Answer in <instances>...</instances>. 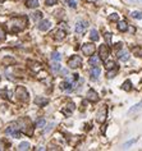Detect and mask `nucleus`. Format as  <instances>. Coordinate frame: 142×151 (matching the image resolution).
Segmentation results:
<instances>
[{"label": "nucleus", "mask_w": 142, "mask_h": 151, "mask_svg": "<svg viewBox=\"0 0 142 151\" xmlns=\"http://www.w3.org/2000/svg\"><path fill=\"white\" fill-rule=\"evenodd\" d=\"M105 68H106V69H113V68H117V64H115V63H114V62H106L105 63Z\"/></svg>", "instance_id": "nucleus-28"}, {"label": "nucleus", "mask_w": 142, "mask_h": 151, "mask_svg": "<svg viewBox=\"0 0 142 151\" xmlns=\"http://www.w3.org/2000/svg\"><path fill=\"white\" fill-rule=\"evenodd\" d=\"M8 146H9V145H8L5 141H0V151L5 150V147H8Z\"/></svg>", "instance_id": "nucleus-34"}, {"label": "nucleus", "mask_w": 142, "mask_h": 151, "mask_svg": "<svg viewBox=\"0 0 142 151\" xmlns=\"http://www.w3.org/2000/svg\"><path fill=\"white\" fill-rule=\"evenodd\" d=\"M60 69H62V67H60V64H59V63H54V64L51 65V70H53L54 73L59 72Z\"/></svg>", "instance_id": "nucleus-27"}, {"label": "nucleus", "mask_w": 142, "mask_h": 151, "mask_svg": "<svg viewBox=\"0 0 142 151\" xmlns=\"http://www.w3.org/2000/svg\"><path fill=\"white\" fill-rule=\"evenodd\" d=\"M29 149H31V145H29L28 142H21V144L18 145V150L24 151V150H29Z\"/></svg>", "instance_id": "nucleus-23"}, {"label": "nucleus", "mask_w": 142, "mask_h": 151, "mask_svg": "<svg viewBox=\"0 0 142 151\" xmlns=\"http://www.w3.org/2000/svg\"><path fill=\"white\" fill-rule=\"evenodd\" d=\"M74 109H76V105L73 103H68L67 105L64 106V108L62 109V113L64 114V115H67V117H69L70 114L74 111Z\"/></svg>", "instance_id": "nucleus-8"}, {"label": "nucleus", "mask_w": 142, "mask_h": 151, "mask_svg": "<svg viewBox=\"0 0 142 151\" xmlns=\"http://www.w3.org/2000/svg\"><path fill=\"white\" fill-rule=\"evenodd\" d=\"M90 38H91L92 41H97L100 38L99 32H97L96 30H91V32H90Z\"/></svg>", "instance_id": "nucleus-20"}, {"label": "nucleus", "mask_w": 142, "mask_h": 151, "mask_svg": "<svg viewBox=\"0 0 142 151\" xmlns=\"http://www.w3.org/2000/svg\"><path fill=\"white\" fill-rule=\"evenodd\" d=\"M68 5H69L70 8H76L77 7V1H76V0H68Z\"/></svg>", "instance_id": "nucleus-33"}, {"label": "nucleus", "mask_w": 142, "mask_h": 151, "mask_svg": "<svg viewBox=\"0 0 142 151\" xmlns=\"http://www.w3.org/2000/svg\"><path fill=\"white\" fill-rule=\"evenodd\" d=\"M3 1H5V0H0V3H3Z\"/></svg>", "instance_id": "nucleus-39"}, {"label": "nucleus", "mask_w": 142, "mask_h": 151, "mask_svg": "<svg viewBox=\"0 0 142 151\" xmlns=\"http://www.w3.org/2000/svg\"><path fill=\"white\" fill-rule=\"evenodd\" d=\"M109 21H117L118 22L119 21V15L117 14V13H113V14L109 15Z\"/></svg>", "instance_id": "nucleus-30"}, {"label": "nucleus", "mask_w": 142, "mask_h": 151, "mask_svg": "<svg viewBox=\"0 0 142 151\" xmlns=\"http://www.w3.org/2000/svg\"><path fill=\"white\" fill-rule=\"evenodd\" d=\"M87 26H88V23H87L86 21H78L77 23H76V32H77V34H80V35L84 34Z\"/></svg>", "instance_id": "nucleus-7"}, {"label": "nucleus", "mask_w": 142, "mask_h": 151, "mask_svg": "<svg viewBox=\"0 0 142 151\" xmlns=\"http://www.w3.org/2000/svg\"><path fill=\"white\" fill-rule=\"evenodd\" d=\"M53 127H54V123H50V124L48 125V128H46V130H45V133H48L50 130H53Z\"/></svg>", "instance_id": "nucleus-36"}, {"label": "nucleus", "mask_w": 142, "mask_h": 151, "mask_svg": "<svg viewBox=\"0 0 142 151\" xmlns=\"http://www.w3.org/2000/svg\"><path fill=\"white\" fill-rule=\"evenodd\" d=\"M106 117H108V108H106L105 105L102 106L101 109H100L99 111H97V115H96V120L99 123H104L106 119Z\"/></svg>", "instance_id": "nucleus-6"}, {"label": "nucleus", "mask_w": 142, "mask_h": 151, "mask_svg": "<svg viewBox=\"0 0 142 151\" xmlns=\"http://www.w3.org/2000/svg\"><path fill=\"white\" fill-rule=\"evenodd\" d=\"M5 38V31H4V28H0V40H4Z\"/></svg>", "instance_id": "nucleus-35"}, {"label": "nucleus", "mask_w": 142, "mask_h": 151, "mask_svg": "<svg viewBox=\"0 0 142 151\" xmlns=\"http://www.w3.org/2000/svg\"><path fill=\"white\" fill-rule=\"evenodd\" d=\"M82 65V58L80 55H72V58H69L68 60V67L72 69H77Z\"/></svg>", "instance_id": "nucleus-3"}, {"label": "nucleus", "mask_w": 142, "mask_h": 151, "mask_svg": "<svg viewBox=\"0 0 142 151\" xmlns=\"http://www.w3.org/2000/svg\"><path fill=\"white\" fill-rule=\"evenodd\" d=\"M105 40H106V42H108V45H111V34L106 32L105 34Z\"/></svg>", "instance_id": "nucleus-31"}, {"label": "nucleus", "mask_w": 142, "mask_h": 151, "mask_svg": "<svg viewBox=\"0 0 142 151\" xmlns=\"http://www.w3.org/2000/svg\"><path fill=\"white\" fill-rule=\"evenodd\" d=\"M60 89L63 91L70 92V91H73V89H74V83H73V82H69V81H64L60 83Z\"/></svg>", "instance_id": "nucleus-10"}, {"label": "nucleus", "mask_w": 142, "mask_h": 151, "mask_svg": "<svg viewBox=\"0 0 142 151\" xmlns=\"http://www.w3.org/2000/svg\"><path fill=\"white\" fill-rule=\"evenodd\" d=\"M100 56L99 55H94L92 54L91 56H90V59H88V63H90V65H92V67H97L99 65V63H100Z\"/></svg>", "instance_id": "nucleus-14"}, {"label": "nucleus", "mask_w": 142, "mask_h": 151, "mask_svg": "<svg viewBox=\"0 0 142 151\" xmlns=\"http://www.w3.org/2000/svg\"><path fill=\"white\" fill-rule=\"evenodd\" d=\"M81 50H82V53H83V55L91 56L92 54L95 53L96 48H95V45H94V44H91V42H86V44H83V45H82Z\"/></svg>", "instance_id": "nucleus-4"}, {"label": "nucleus", "mask_w": 142, "mask_h": 151, "mask_svg": "<svg viewBox=\"0 0 142 151\" xmlns=\"http://www.w3.org/2000/svg\"><path fill=\"white\" fill-rule=\"evenodd\" d=\"M15 96L18 97V100L21 101H28V91H27L26 89H24L23 86H18L17 89H15Z\"/></svg>", "instance_id": "nucleus-2"}, {"label": "nucleus", "mask_w": 142, "mask_h": 151, "mask_svg": "<svg viewBox=\"0 0 142 151\" xmlns=\"http://www.w3.org/2000/svg\"><path fill=\"white\" fill-rule=\"evenodd\" d=\"M142 110V101L141 103H138V104H136V105H133L132 108L128 110V114H135V113H137V111H140Z\"/></svg>", "instance_id": "nucleus-16"}, {"label": "nucleus", "mask_w": 142, "mask_h": 151, "mask_svg": "<svg viewBox=\"0 0 142 151\" xmlns=\"http://www.w3.org/2000/svg\"><path fill=\"white\" fill-rule=\"evenodd\" d=\"M118 30L121 32H125L128 30V24H127V22L125 21H119L118 22Z\"/></svg>", "instance_id": "nucleus-18"}, {"label": "nucleus", "mask_w": 142, "mask_h": 151, "mask_svg": "<svg viewBox=\"0 0 142 151\" xmlns=\"http://www.w3.org/2000/svg\"><path fill=\"white\" fill-rule=\"evenodd\" d=\"M137 140H138V138H133V140H129V141H128V142H125V144L123 145V149H128V147H129L131 145H133V144H135V142H137Z\"/></svg>", "instance_id": "nucleus-29"}, {"label": "nucleus", "mask_w": 142, "mask_h": 151, "mask_svg": "<svg viewBox=\"0 0 142 151\" xmlns=\"http://www.w3.org/2000/svg\"><path fill=\"white\" fill-rule=\"evenodd\" d=\"M110 55V50H109L108 45H100L99 48V56L101 60H106Z\"/></svg>", "instance_id": "nucleus-5"}, {"label": "nucleus", "mask_w": 142, "mask_h": 151, "mask_svg": "<svg viewBox=\"0 0 142 151\" xmlns=\"http://www.w3.org/2000/svg\"><path fill=\"white\" fill-rule=\"evenodd\" d=\"M51 59H53V60H55V62H59V60L62 59V55L58 53V51H54V53L51 54Z\"/></svg>", "instance_id": "nucleus-26"}, {"label": "nucleus", "mask_w": 142, "mask_h": 151, "mask_svg": "<svg viewBox=\"0 0 142 151\" xmlns=\"http://www.w3.org/2000/svg\"><path fill=\"white\" fill-rule=\"evenodd\" d=\"M117 56H118V59L122 60V62H127V60L129 59V53H128L127 50H122V51H119Z\"/></svg>", "instance_id": "nucleus-15"}, {"label": "nucleus", "mask_w": 142, "mask_h": 151, "mask_svg": "<svg viewBox=\"0 0 142 151\" xmlns=\"http://www.w3.org/2000/svg\"><path fill=\"white\" fill-rule=\"evenodd\" d=\"M122 89L124 90V91H131V90H132V82H131L129 79H127V81L123 83Z\"/></svg>", "instance_id": "nucleus-22"}, {"label": "nucleus", "mask_w": 142, "mask_h": 151, "mask_svg": "<svg viewBox=\"0 0 142 151\" xmlns=\"http://www.w3.org/2000/svg\"><path fill=\"white\" fill-rule=\"evenodd\" d=\"M27 22H28V19L26 15H17V17H12L9 19L7 27L12 34H18L26 28Z\"/></svg>", "instance_id": "nucleus-1"}, {"label": "nucleus", "mask_w": 142, "mask_h": 151, "mask_svg": "<svg viewBox=\"0 0 142 151\" xmlns=\"http://www.w3.org/2000/svg\"><path fill=\"white\" fill-rule=\"evenodd\" d=\"M46 5H48V7H53V5H55L56 3H58V0H46Z\"/></svg>", "instance_id": "nucleus-32"}, {"label": "nucleus", "mask_w": 142, "mask_h": 151, "mask_svg": "<svg viewBox=\"0 0 142 151\" xmlns=\"http://www.w3.org/2000/svg\"><path fill=\"white\" fill-rule=\"evenodd\" d=\"M35 18H42V13H40V12L35 13Z\"/></svg>", "instance_id": "nucleus-37"}, {"label": "nucleus", "mask_w": 142, "mask_h": 151, "mask_svg": "<svg viewBox=\"0 0 142 151\" xmlns=\"http://www.w3.org/2000/svg\"><path fill=\"white\" fill-rule=\"evenodd\" d=\"M39 0H27L26 1V7L27 8H31V9H36L39 7Z\"/></svg>", "instance_id": "nucleus-17"}, {"label": "nucleus", "mask_w": 142, "mask_h": 151, "mask_svg": "<svg viewBox=\"0 0 142 151\" xmlns=\"http://www.w3.org/2000/svg\"><path fill=\"white\" fill-rule=\"evenodd\" d=\"M132 18H136V19H142V12H138V10H135V12L131 13Z\"/></svg>", "instance_id": "nucleus-25"}, {"label": "nucleus", "mask_w": 142, "mask_h": 151, "mask_svg": "<svg viewBox=\"0 0 142 151\" xmlns=\"http://www.w3.org/2000/svg\"><path fill=\"white\" fill-rule=\"evenodd\" d=\"M46 125V120L44 119V118H40V119H37L36 122V127L37 128H44Z\"/></svg>", "instance_id": "nucleus-24"}, {"label": "nucleus", "mask_w": 142, "mask_h": 151, "mask_svg": "<svg viewBox=\"0 0 142 151\" xmlns=\"http://www.w3.org/2000/svg\"><path fill=\"white\" fill-rule=\"evenodd\" d=\"M87 100L91 101V103H96V101H99V95H97V92L95 91V90H88V92H87Z\"/></svg>", "instance_id": "nucleus-11"}, {"label": "nucleus", "mask_w": 142, "mask_h": 151, "mask_svg": "<svg viewBox=\"0 0 142 151\" xmlns=\"http://www.w3.org/2000/svg\"><path fill=\"white\" fill-rule=\"evenodd\" d=\"M100 73H101V70H100L99 67H92L91 70H90V76H91V79H94V81H96L97 78H99Z\"/></svg>", "instance_id": "nucleus-12"}, {"label": "nucleus", "mask_w": 142, "mask_h": 151, "mask_svg": "<svg viewBox=\"0 0 142 151\" xmlns=\"http://www.w3.org/2000/svg\"><path fill=\"white\" fill-rule=\"evenodd\" d=\"M122 45H123L122 42H118V44H115V49H121V48H122Z\"/></svg>", "instance_id": "nucleus-38"}, {"label": "nucleus", "mask_w": 142, "mask_h": 151, "mask_svg": "<svg viewBox=\"0 0 142 151\" xmlns=\"http://www.w3.org/2000/svg\"><path fill=\"white\" fill-rule=\"evenodd\" d=\"M51 27V22L48 21V19H41L39 22V26H37V28L40 30V31H48V30H50Z\"/></svg>", "instance_id": "nucleus-9"}, {"label": "nucleus", "mask_w": 142, "mask_h": 151, "mask_svg": "<svg viewBox=\"0 0 142 151\" xmlns=\"http://www.w3.org/2000/svg\"><path fill=\"white\" fill-rule=\"evenodd\" d=\"M140 1H142V0H140Z\"/></svg>", "instance_id": "nucleus-40"}, {"label": "nucleus", "mask_w": 142, "mask_h": 151, "mask_svg": "<svg viewBox=\"0 0 142 151\" xmlns=\"http://www.w3.org/2000/svg\"><path fill=\"white\" fill-rule=\"evenodd\" d=\"M117 72H118V67L113 68V69H109L108 72H106V77H108V78H114L117 74Z\"/></svg>", "instance_id": "nucleus-21"}, {"label": "nucleus", "mask_w": 142, "mask_h": 151, "mask_svg": "<svg viewBox=\"0 0 142 151\" xmlns=\"http://www.w3.org/2000/svg\"><path fill=\"white\" fill-rule=\"evenodd\" d=\"M35 104L37 106H46L49 104V100L45 97H41V96H37V97H35Z\"/></svg>", "instance_id": "nucleus-13"}, {"label": "nucleus", "mask_w": 142, "mask_h": 151, "mask_svg": "<svg viewBox=\"0 0 142 151\" xmlns=\"http://www.w3.org/2000/svg\"><path fill=\"white\" fill-rule=\"evenodd\" d=\"M65 31L64 30H62V28H59V30H56V32H55V38L56 40H63V38L65 37Z\"/></svg>", "instance_id": "nucleus-19"}]
</instances>
